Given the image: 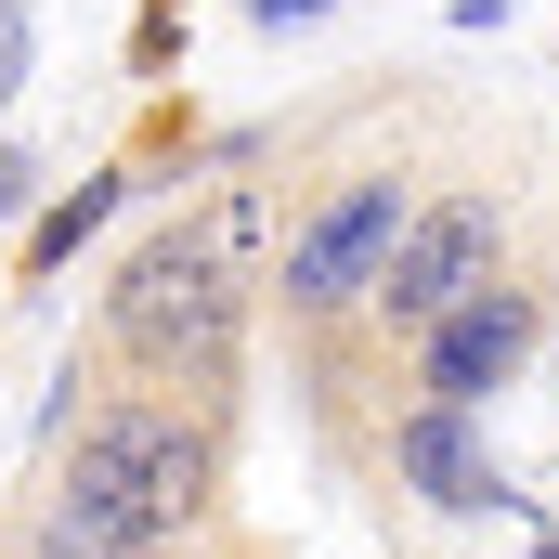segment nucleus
<instances>
[{
    "instance_id": "f257e3e1",
    "label": "nucleus",
    "mask_w": 559,
    "mask_h": 559,
    "mask_svg": "<svg viewBox=\"0 0 559 559\" xmlns=\"http://www.w3.org/2000/svg\"><path fill=\"white\" fill-rule=\"evenodd\" d=\"M248 248H222V222H156L131 235V261L105 274V325L92 352L118 378H156V391H195V404H235L248 378Z\"/></svg>"
},
{
    "instance_id": "f03ea898",
    "label": "nucleus",
    "mask_w": 559,
    "mask_h": 559,
    "mask_svg": "<svg viewBox=\"0 0 559 559\" xmlns=\"http://www.w3.org/2000/svg\"><path fill=\"white\" fill-rule=\"evenodd\" d=\"M417 195L429 182L404 169V156H352V169L312 182V209L286 222V261H274V312L299 325V338H338V325L378 299L404 222H417Z\"/></svg>"
},
{
    "instance_id": "7ed1b4c3",
    "label": "nucleus",
    "mask_w": 559,
    "mask_h": 559,
    "mask_svg": "<svg viewBox=\"0 0 559 559\" xmlns=\"http://www.w3.org/2000/svg\"><path fill=\"white\" fill-rule=\"evenodd\" d=\"M508 235H521L508 182H429L417 222H404V248H391V274H378V299H365V325L417 352V338L455 312V299H468V286L508 274Z\"/></svg>"
},
{
    "instance_id": "20e7f679",
    "label": "nucleus",
    "mask_w": 559,
    "mask_h": 559,
    "mask_svg": "<svg viewBox=\"0 0 559 559\" xmlns=\"http://www.w3.org/2000/svg\"><path fill=\"white\" fill-rule=\"evenodd\" d=\"M547 325H559V274H534V261H508L495 286H468L442 325L417 338V404H495V391H521V365L547 352Z\"/></svg>"
},
{
    "instance_id": "39448f33",
    "label": "nucleus",
    "mask_w": 559,
    "mask_h": 559,
    "mask_svg": "<svg viewBox=\"0 0 559 559\" xmlns=\"http://www.w3.org/2000/svg\"><path fill=\"white\" fill-rule=\"evenodd\" d=\"M391 481H404L417 508H442V521H481V508H521V495H508V468L481 455V429H468V404H404V417H391Z\"/></svg>"
},
{
    "instance_id": "423d86ee",
    "label": "nucleus",
    "mask_w": 559,
    "mask_h": 559,
    "mask_svg": "<svg viewBox=\"0 0 559 559\" xmlns=\"http://www.w3.org/2000/svg\"><path fill=\"white\" fill-rule=\"evenodd\" d=\"M118 195H131V169H92V182H66V195H39L26 209V248H13V299H39V286L79 261V235H105L118 222Z\"/></svg>"
},
{
    "instance_id": "0eeeda50",
    "label": "nucleus",
    "mask_w": 559,
    "mask_h": 559,
    "mask_svg": "<svg viewBox=\"0 0 559 559\" xmlns=\"http://www.w3.org/2000/svg\"><path fill=\"white\" fill-rule=\"evenodd\" d=\"M26 209H39V169H26V156L0 143V222H26Z\"/></svg>"
},
{
    "instance_id": "6e6552de",
    "label": "nucleus",
    "mask_w": 559,
    "mask_h": 559,
    "mask_svg": "<svg viewBox=\"0 0 559 559\" xmlns=\"http://www.w3.org/2000/svg\"><path fill=\"white\" fill-rule=\"evenodd\" d=\"M13 79H26V0H0V105H13Z\"/></svg>"
},
{
    "instance_id": "1a4fd4ad",
    "label": "nucleus",
    "mask_w": 559,
    "mask_h": 559,
    "mask_svg": "<svg viewBox=\"0 0 559 559\" xmlns=\"http://www.w3.org/2000/svg\"><path fill=\"white\" fill-rule=\"evenodd\" d=\"M312 13H338V0H248V26H261V39H286V26H312Z\"/></svg>"
}]
</instances>
